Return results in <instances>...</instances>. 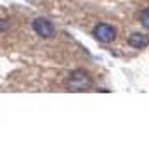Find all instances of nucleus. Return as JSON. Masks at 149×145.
Masks as SVG:
<instances>
[{
    "mask_svg": "<svg viewBox=\"0 0 149 145\" xmlns=\"http://www.w3.org/2000/svg\"><path fill=\"white\" fill-rule=\"evenodd\" d=\"M31 28H33V31L40 38H52V36L56 35L54 24L49 19H45V17H35L33 23H31Z\"/></svg>",
    "mask_w": 149,
    "mask_h": 145,
    "instance_id": "3",
    "label": "nucleus"
},
{
    "mask_svg": "<svg viewBox=\"0 0 149 145\" xmlns=\"http://www.w3.org/2000/svg\"><path fill=\"white\" fill-rule=\"evenodd\" d=\"M92 85H94V81H92L90 74L85 71H73L66 81V86L71 92H87L92 88Z\"/></svg>",
    "mask_w": 149,
    "mask_h": 145,
    "instance_id": "1",
    "label": "nucleus"
},
{
    "mask_svg": "<svg viewBox=\"0 0 149 145\" xmlns=\"http://www.w3.org/2000/svg\"><path fill=\"white\" fill-rule=\"evenodd\" d=\"M139 21H141V24H142L146 30H149V7L144 9V10L139 14Z\"/></svg>",
    "mask_w": 149,
    "mask_h": 145,
    "instance_id": "5",
    "label": "nucleus"
},
{
    "mask_svg": "<svg viewBox=\"0 0 149 145\" xmlns=\"http://www.w3.org/2000/svg\"><path fill=\"white\" fill-rule=\"evenodd\" d=\"M128 45H130L132 48L142 50V48H146V47L149 45V36L144 35V33L135 31V33H132V35L128 36Z\"/></svg>",
    "mask_w": 149,
    "mask_h": 145,
    "instance_id": "4",
    "label": "nucleus"
},
{
    "mask_svg": "<svg viewBox=\"0 0 149 145\" xmlns=\"http://www.w3.org/2000/svg\"><path fill=\"white\" fill-rule=\"evenodd\" d=\"M9 28H10V23H9V21H5V19H0V33L7 31Z\"/></svg>",
    "mask_w": 149,
    "mask_h": 145,
    "instance_id": "6",
    "label": "nucleus"
},
{
    "mask_svg": "<svg viewBox=\"0 0 149 145\" xmlns=\"http://www.w3.org/2000/svg\"><path fill=\"white\" fill-rule=\"evenodd\" d=\"M116 35H118L116 28L111 26V24H108V23H99L94 28V36L101 43H111V41H114L116 40Z\"/></svg>",
    "mask_w": 149,
    "mask_h": 145,
    "instance_id": "2",
    "label": "nucleus"
}]
</instances>
